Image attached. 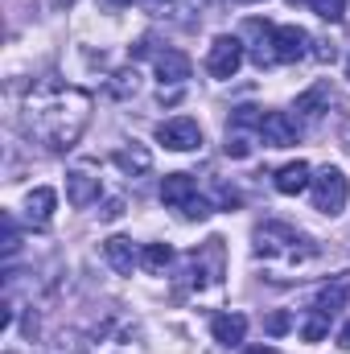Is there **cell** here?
Instances as JSON below:
<instances>
[{"label": "cell", "mask_w": 350, "mask_h": 354, "mask_svg": "<svg viewBox=\"0 0 350 354\" xmlns=\"http://www.w3.org/2000/svg\"><path fill=\"white\" fill-rule=\"evenodd\" d=\"M268 330H272V334H284V330H288V313H272V317H268Z\"/></svg>", "instance_id": "obj_25"}, {"label": "cell", "mask_w": 350, "mask_h": 354, "mask_svg": "<svg viewBox=\"0 0 350 354\" xmlns=\"http://www.w3.org/2000/svg\"><path fill=\"white\" fill-rule=\"evenodd\" d=\"M338 346H342V351H350V322L342 326V334H338Z\"/></svg>", "instance_id": "obj_27"}, {"label": "cell", "mask_w": 350, "mask_h": 354, "mask_svg": "<svg viewBox=\"0 0 350 354\" xmlns=\"http://www.w3.org/2000/svg\"><path fill=\"white\" fill-rule=\"evenodd\" d=\"M136 91H140V75H136V71L111 75V95H116V99H128V95H136Z\"/></svg>", "instance_id": "obj_21"}, {"label": "cell", "mask_w": 350, "mask_h": 354, "mask_svg": "<svg viewBox=\"0 0 350 354\" xmlns=\"http://www.w3.org/2000/svg\"><path fill=\"white\" fill-rule=\"evenodd\" d=\"M248 153H252V132H248V128H239V124H231V128H227V157L243 161Z\"/></svg>", "instance_id": "obj_19"}, {"label": "cell", "mask_w": 350, "mask_h": 354, "mask_svg": "<svg viewBox=\"0 0 350 354\" xmlns=\"http://www.w3.org/2000/svg\"><path fill=\"white\" fill-rule=\"evenodd\" d=\"M107 4H128V0H107Z\"/></svg>", "instance_id": "obj_30"}, {"label": "cell", "mask_w": 350, "mask_h": 354, "mask_svg": "<svg viewBox=\"0 0 350 354\" xmlns=\"http://www.w3.org/2000/svg\"><path fill=\"white\" fill-rule=\"evenodd\" d=\"M347 301H350V272H338L330 284H322V292H317L313 309H317V313H326V317H334Z\"/></svg>", "instance_id": "obj_10"}, {"label": "cell", "mask_w": 350, "mask_h": 354, "mask_svg": "<svg viewBox=\"0 0 350 354\" xmlns=\"http://www.w3.org/2000/svg\"><path fill=\"white\" fill-rule=\"evenodd\" d=\"M120 214H124V202H120V198H111V202L103 206V214H99V218H107V223H111V218H120Z\"/></svg>", "instance_id": "obj_24"}, {"label": "cell", "mask_w": 350, "mask_h": 354, "mask_svg": "<svg viewBox=\"0 0 350 354\" xmlns=\"http://www.w3.org/2000/svg\"><path fill=\"white\" fill-rule=\"evenodd\" d=\"M297 136H301V128H297V120H288L284 111H268L260 124V140L268 149H288V145H297Z\"/></svg>", "instance_id": "obj_8"}, {"label": "cell", "mask_w": 350, "mask_h": 354, "mask_svg": "<svg viewBox=\"0 0 350 354\" xmlns=\"http://www.w3.org/2000/svg\"><path fill=\"white\" fill-rule=\"evenodd\" d=\"M169 264H174L169 243H145V248H140V268H149V272H165Z\"/></svg>", "instance_id": "obj_18"}, {"label": "cell", "mask_w": 350, "mask_h": 354, "mask_svg": "<svg viewBox=\"0 0 350 354\" xmlns=\"http://www.w3.org/2000/svg\"><path fill=\"white\" fill-rule=\"evenodd\" d=\"M157 140H161L165 149H174V153H194V149L202 145V128H198V120L177 115V120H165V124L157 128Z\"/></svg>", "instance_id": "obj_5"}, {"label": "cell", "mask_w": 350, "mask_h": 354, "mask_svg": "<svg viewBox=\"0 0 350 354\" xmlns=\"http://www.w3.org/2000/svg\"><path fill=\"white\" fill-rule=\"evenodd\" d=\"M309 33L301 29V25H276L272 29V54H276V62H297V58H305L309 50Z\"/></svg>", "instance_id": "obj_7"}, {"label": "cell", "mask_w": 350, "mask_h": 354, "mask_svg": "<svg viewBox=\"0 0 350 354\" xmlns=\"http://www.w3.org/2000/svg\"><path fill=\"white\" fill-rule=\"evenodd\" d=\"M66 198H71V206H91L95 198H99V165H91V161H79L71 174H66Z\"/></svg>", "instance_id": "obj_6"}, {"label": "cell", "mask_w": 350, "mask_h": 354, "mask_svg": "<svg viewBox=\"0 0 350 354\" xmlns=\"http://www.w3.org/2000/svg\"><path fill=\"white\" fill-rule=\"evenodd\" d=\"M347 79H350V58H347Z\"/></svg>", "instance_id": "obj_32"}, {"label": "cell", "mask_w": 350, "mask_h": 354, "mask_svg": "<svg viewBox=\"0 0 350 354\" xmlns=\"http://www.w3.org/2000/svg\"><path fill=\"white\" fill-rule=\"evenodd\" d=\"M116 165L124 169V174H149L153 169V153L149 149H140V145H132V149H116Z\"/></svg>", "instance_id": "obj_17"}, {"label": "cell", "mask_w": 350, "mask_h": 354, "mask_svg": "<svg viewBox=\"0 0 350 354\" xmlns=\"http://www.w3.org/2000/svg\"><path fill=\"white\" fill-rule=\"evenodd\" d=\"M91 124V95L83 87H66L58 79H42L25 95L21 107V128L46 145L50 153H66L83 140Z\"/></svg>", "instance_id": "obj_1"}, {"label": "cell", "mask_w": 350, "mask_h": 354, "mask_svg": "<svg viewBox=\"0 0 350 354\" xmlns=\"http://www.w3.org/2000/svg\"><path fill=\"white\" fill-rule=\"evenodd\" d=\"M243 354H276V351H272V346H248Z\"/></svg>", "instance_id": "obj_28"}, {"label": "cell", "mask_w": 350, "mask_h": 354, "mask_svg": "<svg viewBox=\"0 0 350 354\" xmlns=\"http://www.w3.org/2000/svg\"><path fill=\"white\" fill-rule=\"evenodd\" d=\"M54 202H58V194H54L50 185H37V189L25 198V223H29L33 231H46V227L54 223Z\"/></svg>", "instance_id": "obj_9"}, {"label": "cell", "mask_w": 350, "mask_h": 354, "mask_svg": "<svg viewBox=\"0 0 350 354\" xmlns=\"http://www.w3.org/2000/svg\"><path fill=\"white\" fill-rule=\"evenodd\" d=\"M210 210H214V206H210L206 198H190V202L181 206V214H185L190 223H194V218H198V223H202V218H210Z\"/></svg>", "instance_id": "obj_23"}, {"label": "cell", "mask_w": 350, "mask_h": 354, "mask_svg": "<svg viewBox=\"0 0 350 354\" xmlns=\"http://www.w3.org/2000/svg\"><path fill=\"white\" fill-rule=\"evenodd\" d=\"M309 189H313V206L322 210V214H342L347 210V198H350V181L342 169H334V165H326L322 174L309 181Z\"/></svg>", "instance_id": "obj_3"}, {"label": "cell", "mask_w": 350, "mask_h": 354, "mask_svg": "<svg viewBox=\"0 0 350 354\" xmlns=\"http://www.w3.org/2000/svg\"><path fill=\"white\" fill-rule=\"evenodd\" d=\"M235 4H256V0H235Z\"/></svg>", "instance_id": "obj_31"}, {"label": "cell", "mask_w": 350, "mask_h": 354, "mask_svg": "<svg viewBox=\"0 0 350 354\" xmlns=\"http://www.w3.org/2000/svg\"><path fill=\"white\" fill-rule=\"evenodd\" d=\"M190 198H198V185H194V177L190 174H169L165 181H161V202H165V206L181 210Z\"/></svg>", "instance_id": "obj_13"}, {"label": "cell", "mask_w": 350, "mask_h": 354, "mask_svg": "<svg viewBox=\"0 0 350 354\" xmlns=\"http://www.w3.org/2000/svg\"><path fill=\"white\" fill-rule=\"evenodd\" d=\"M210 334H214V342L219 346H239L243 338H248V317L243 313H219L214 322H210Z\"/></svg>", "instance_id": "obj_11"}, {"label": "cell", "mask_w": 350, "mask_h": 354, "mask_svg": "<svg viewBox=\"0 0 350 354\" xmlns=\"http://www.w3.org/2000/svg\"><path fill=\"white\" fill-rule=\"evenodd\" d=\"M239 66H243V41L231 37V33L214 37V41H210V54H206V71H210L214 79H235Z\"/></svg>", "instance_id": "obj_4"}, {"label": "cell", "mask_w": 350, "mask_h": 354, "mask_svg": "<svg viewBox=\"0 0 350 354\" xmlns=\"http://www.w3.org/2000/svg\"><path fill=\"white\" fill-rule=\"evenodd\" d=\"M157 75H161V83L181 87V83L190 79V58H185L181 50H161V54H157Z\"/></svg>", "instance_id": "obj_14"}, {"label": "cell", "mask_w": 350, "mask_h": 354, "mask_svg": "<svg viewBox=\"0 0 350 354\" xmlns=\"http://www.w3.org/2000/svg\"><path fill=\"white\" fill-rule=\"evenodd\" d=\"M313 54H317L322 62H334V58H338V50H334L330 41H317V50H313Z\"/></svg>", "instance_id": "obj_26"}, {"label": "cell", "mask_w": 350, "mask_h": 354, "mask_svg": "<svg viewBox=\"0 0 350 354\" xmlns=\"http://www.w3.org/2000/svg\"><path fill=\"white\" fill-rule=\"evenodd\" d=\"M103 256H107V264L116 268L120 276H132V268L140 264V252H136L132 239H124V235H111V239L103 243Z\"/></svg>", "instance_id": "obj_12"}, {"label": "cell", "mask_w": 350, "mask_h": 354, "mask_svg": "<svg viewBox=\"0 0 350 354\" xmlns=\"http://www.w3.org/2000/svg\"><path fill=\"white\" fill-rule=\"evenodd\" d=\"M54 4H62V8H66V4H75V0H54Z\"/></svg>", "instance_id": "obj_29"}, {"label": "cell", "mask_w": 350, "mask_h": 354, "mask_svg": "<svg viewBox=\"0 0 350 354\" xmlns=\"http://www.w3.org/2000/svg\"><path fill=\"white\" fill-rule=\"evenodd\" d=\"M288 4H297V0H288Z\"/></svg>", "instance_id": "obj_33"}, {"label": "cell", "mask_w": 350, "mask_h": 354, "mask_svg": "<svg viewBox=\"0 0 350 354\" xmlns=\"http://www.w3.org/2000/svg\"><path fill=\"white\" fill-rule=\"evenodd\" d=\"M322 21H330V25H338L342 21V12H347V0H305Z\"/></svg>", "instance_id": "obj_20"}, {"label": "cell", "mask_w": 350, "mask_h": 354, "mask_svg": "<svg viewBox=\"0 0 350 354\" xmlns=\"http://www.w3.org/2000/svg\"><path fill=\"white\" fill-rule=\"evenodd\" d=\"M309 181H313V177H309V165H305V161H293V165H284V169L276 174V189H280L284 198H297L301 189H309Z\"/></svg>", "instance_id": "obj_15"}, {"label": "cell", "mask_w": 350, "mask_h": 354, "mask_svg": "<svg viewBox=\"0 0 350 354\" xmlns=\"http://www.w3.org/2000/svg\"><path fill=\"white\" fill-rule=\"evenodd\" d=\"M326 103H330V83H317V87H309L305 95H297V115L301 120H317L326 111Z\"/></svg>", "instance_id": "obj_16"}, {"label": "cell", "mask_w": 350, "mask_h": 354, "mask_svg": "<svg viewBox=\"0 0 350 354\" xmlns=\"http://www.w3.org/2000/svg\"><path fill=\"white\" fill-rule=\"evenodd\" d=\"M301 334H305V342H322V338L330 334V317L313 309V313H309V322L301 326Z\"/></svg>", "instance_id": "obj_22"}, {"label": "cell", "mask_w": 350, "mask_h": 354, "mask_svg": "<svg viewBox=\"0 0 350 354\" xmlns=\"http://www.w3.org/2000/svg\"><path fill=\"white\" fill-rule=\"evenodd\" d=\"M301 243H305V239H301L288 223H264L260 231H256V256H264V260H276V256L297 260ZM301 256H313V248H305Z\"/></svg>", "instance_id": "obj_2"}]
</instances>
